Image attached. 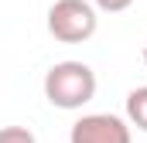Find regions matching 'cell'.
Instances as JSON below:
<instances>
[{
    "label": "cell",
    "mask_w": 147,
    "mask_h": 143,
    "mask_svg": "<svg viewBox=\"0 0 147 143\" xmlns=\"http://www.w3.org/2000/svg\"><path fill=\"white\" fill-rule=\"evenodd\" d=\"M96 96V72L86 61H58L45 75V99L55 109H82Z\"/></svg>",
    "instance_id": "obj_1"
},
{
    "label": "cell",
    "mask_w": 147,
    "mask_h": 143,
    "mask_svg": "<svg viewBox=\"0 0 147 143\" xmlns=\"http://www.w3.org/2000/svg\"><path fill=\"white\" fill-rule=\"evenodd\" d=\"M96 7L89 0H55L48 7V34L65 44H82L96 34Z\"/></svg>",
    "instance_id": "obj_2"
},
{
    "label": "cell",
    "mask_w": 147,
    "mask_h": 143,
    "mask_svg": "<svg viewBox=\"0 0 147 143\" xmlns=\"http://www.w3.org/2000/svg\"><path fill=\"white\" fill-rule=\"evenodd\" d=\"M69 143H130V123L113 112H89L72 123Z\"/></svg>",
    "instance_id": "obj_3"
},
{
    "label": "cell",
    "mask_w": 147,
    "mask_h": 143,
    "mask_svg": "<svg viewBox=\"0 0 147 143\" xmlns=\"http://www.w3.org/2000/svg\"><path fill=\"white\" fill-rule=\"evenodd\" d=\"M127 123L137 126L140 133H147V85L134 89L127 96Z\"/></svg>",
    "instance_id": "obj_4"
},
{
    "label": "cell",
    "mask_w": 147,
    "mask_h": 143,
    "mask_svg": "<svg viewBox=\"0 0 147 143\" xmlns=\"http://www.w3.org/2000/svg\"><path fill=\"white\" fill-rule=\"evenodd\" d=\"M0 143H38V140L28 126H3L0 130Z\"/></svg>",
    "instance_id": "obj_5"
},
{
    "label": "cell",
    "mask_w": 147,
    "mask_h": 143,
    "mask_svg": "<svg viewBox=\"0 0 147 143\" xmlns=\"http://www.w3.org/2000/svg\"><path fill=\"white\" fill-rule=\"evenodd\" d=\"M92 3H96L99 10H106V14H123L134 0H92Z\"/></svg>",
    "instance_id": "obj_6"
},
{
    "label": "cell",
    "mask_w": 147,
    "mask_h": 143,
    "mask_svg": "<svg viewBox=\"0 0 147 143\" xmlns=\"http://www.w3.org/2000/svg\"><path fill=\"white\" fill-rule=\"evenodd\" d=\"M144 61H147V44H144Z\"/></svg>",
    "instance_id": "obj_7"
}]
</instances>
